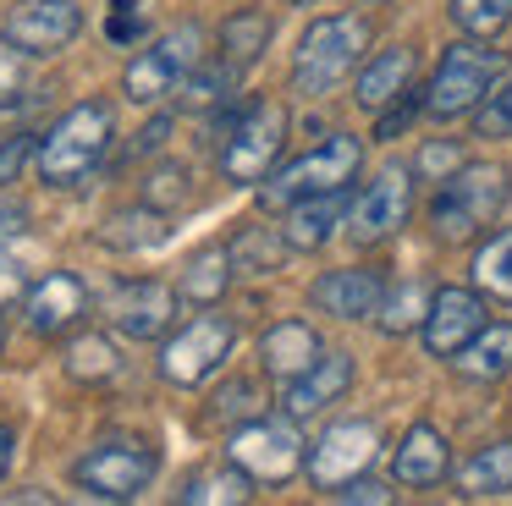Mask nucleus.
<instances>
[{
  "label": "nucleus",
  "mask_w": 512,
  "mask_h": 506,
  "mask_svg": "<svg viewBox=\"0 0 512 506\" xmlns=\"http://www.w3.org/2000/svg\"><path fill=\"white\" fill-rule=\"evenodd\" d=\"M259 358H265V374H276V380L292 385L303 369H314V358H320V336L309 330V319H281V325L265 330Z\"/></svg>",
  "instance_id": "obj_20"
},
{
  "label": "nucleus",
  "mask_w": 512,
  "mask_h": 506,
  "mask_svg": "<svg viewBox=\"0 0 512 506\" xmlns=\"http://www.w3.org/2000/svg\"><path fill=\"white\" fill-rule=\"evenodd\" d=\"M347 385H353V358H347V352H320V358H314V369H303L298 380L287 385V413L292 418L320 413V407L342 402Z\"/></svg>",
  "instance_id": "obj_18"
},
{
  "label": "nucleus",
  "mask_w": 512,
  "mask_h": 506,
  "mask_svg": "<svg viewBox=\"0 0 512 506\" xmlns=\"http://www.w3.org/2000/svg\"><path fill=\"white\" fill-rule=\"evenodd\" d=\"M166 127H171L166 116H160V121H149V127H144V138L133 143V154H149V149H160V143H166Z\"/></svg>",
  "instance_id": "obj_44"
},
{
  "label": "nucleus",
  "mask_w": 512,
  "mask_h": 506,
  "mask_svg": "<svg viewBox=\"0 0 512 506\" xmlns=\"http://www.w3.org/2000/svg\"><path fill=\"white\" fill-rule=\"evenodd\" d=\"M34 132H17V138H6L0 143V187L6 182H17V171H23V160H34Z\"/></svg>",
  "instance_id": "obj_39"
},
{
  "label": "nucleus",
  "mask_w": 512,
  "mask_h": 506,
  "mask_svg": "<svg viewBox=\"0 0 512 506\" xmlns=\"http://www.w3.org/2000/svg\"><path fill=\"white\" fill-rule=\"evenodd\" d=\"M0 347H6V319H0Z\"/></svg>",
  "instance_id": "obj_46"
},
{
  "label": "nucleus",
  "mask_w": 512,
  "mask_h": 506,
  "mask_svg": "<svg viewBox=\"0 0 512 506\" xmlns=\"http://www.w3.org/2000/svg\"><path fill=\"white\" fill-rule=\"evenodd\" d=\"M463 165V154H457V143H424V154H419V165H413V176H430V182H446V176Z\"/></svg>",
  "instance_id": "obj_38"
},
{
  "label": "nucleus",
  "mask_w": 512,
  "mask_h": 506,
  "mask_svg": "<svg viewBox=\"0 0 512 506\" xmlns=\"http://www.w3.org/2000/svg\"><path fill=\"white\" fill-rule=\"evenodd\" d=\"M155 473H160L155 446H144V440H133V435L100 440L94 451H83V457L72 462V479H78L94 501H138V495L155 484Z\"/></svg>",
  "instance_id": "obj_7"
},
{
  "label": "nucleus",
  "mask_w": 512,
  "mask_h": 506,
  "mask_svg": "<svg viewBox=\"0 0 512 506\" xmlns=\"http://www.w3.org/2000/svg\"><path fill=\"white\" fill-rule=\"evenodd\" d=\"M446 435L435 424H413L408 435H402L397 457H391V473H397V484H435L446 473Z\"/></svg>",
  "instance_id": "obj_22"
},
{
  "label": "nucleus",
  "mask_w": 512,
  "mask_h": 506,
  "mask_svg": "<svg viewBox=\"0 0 512 506\" xmlns=\"http://www.w3.org/2000/svg\"><path fill=\"white\" fill-rule=\"evenodd\" d=\"M105 319L122 330L127 341H155L177 319V292L160 281H122L105 297Z\"/></svg>",
  "instance_id": "obj_15"
},
{
  "label": "nucleus",
  "mask_w": 512,
  "mask_h": 506,
  "mask_svg": "<svg viewBox=\"0 0 512 506\" xmlns=\"http://www.w3.org/2000/svg\"><path fill=\"white\" fill-rule=\"evenodd\" d=\"M375 451H380V429L369 424V418L331 424L320 440H314V451H309V479L320 484V490H336V484L358 479V473L375 462Z\"/></svg>",
  "instance_id": "obj_12"
},
{
  "label": "nucleus",
  "mask_w": 512,
  "mask_h": 506,
  "mask_svg": "<svg viewBox=\"0 0 512 506\" xmlns=\"http://www.w3.org/2000/svg\"><path fill=\"white\" fill-rule=\"evenodd\" d=\"M485 325H490L485 297L468 292V286H441V292L430 297V314H424L419 330H424V347H430L435 358H457Z\"/></svg>",
  "instance_id": "obj_14"
},
{
  "label": "nucleus",
  "mask_w": 512,
  "mask_h": 506,
  "mask_svg": "<svg viewBox=\"0 0 512 506\" xmlns=\"http://www.w3.org/2000/svg\"><path fill=\"white\" fill-rule=\"evenodd\" d=\"M501 72H507V55L490 50L485 39H474V33H468L463 44H452V50L441 55V66H435L430 88H424V110H430L435 121L468 116V110L485 105V94L496 88Z\"/></svg>",
  "instance_id": "obj_3"
},
{
  "label": "nucleus",
  "mask_w": 512,
  "mask_h": 506,
  "mask_svg": "<svg viewBox=\"0 0 512 506\" xmlns=\"http://www.w3.org/2000/svg\"><path fill=\"white\" fill-rule=\"evenodd\" d=\"M336 501H375V506H386L391 501V490L386 484H375V479H364V473H358V479H347V484H336Z\"/></svg>",
  "instance_id": "obj_40"
},
{
  "label": "nucleus",
  "mask_w": 512,
  "mask_h": 506,
  "mask_svg": "<svg viewBox=\"0 0 512 506\" xmlns=\"http://www.w3.org/2000/svg\"><path fill=\"white\" fill-rule=\"evenodd\" d=\"M287 248H292L287 237H276V231H265V226H248L243 237L232 242V264L243 275H270V270H281Z\"/></svg>",
  "instance_id": "obj_32"
},
{
  "label": "nucleus",
  "mask_w": 512,
  "mask_h": 506,
  "mask_svg": "<svg viewBox=\"0 0 512 506\" xmlns=\"http://www.w3.org/2000/svg\"><path fill=\"white\" fill-rule=\"evenodd\" d=\"M17 292H23V264H17L6 248H0V308L12 303Z\"/></svg>",
  "instance_id": "obj_43"
},
{
  "label": "nucleus",
  "mask_w": 512,
  "mask_h": 506,
  "mask_svg": "<svg viewBox=\"0 0 512 506\" xmlns=\"http://www.w3.org/2000/svg\"><path fill=\"white\" fill-rule=\"evenodd\" d=\"M270 33H276V22H270L265 11H232V17L221 22V61L232 66V72H248V66L265 55Z\"/></svg>",
  "instance_id": "obj_23"
},
{
  "label": "nucleus",
  "mask_w": 512,
  "mask_h": 506,
  "mask_svg": "<svg viewBox=\"0 0 512 506\" xmlns=\"http://www.w3.org/2000/svg\"><path fill=\"white\" fill-rule=\"evenodd\" d=\"M144 33H149V6L144 0H111V11H105V39L122 44V50H133Z\"/></svg>",
  "instance_id": "obj_35"
},
{
  "label": "nucleus",
  "mask_w": 512,
  "mask_h": 506,
  "mask_svg": "<svg viewBox=\"0 0 512 506\" xmlns=\"http://www.w3.org/2000/svg\"><path fill=\"white\" fill-rule=\"evenodd\" d=\"M358 160H364V143L347 138V132H336V138H325L320 149H309L303 160H292L287 171L265 176L259 204H265V209H292L298 198L336 193V187H347L358 176Z\"/></svg>",
  "instance_id": "obj_5"
},
{
  "label": "nucleus",
  "mask_w": 512,
  "mask_h": 506,
  "mask_svg": "<svg viewBox=\"0 0 512 506\" xmlns=\"http://www.w3.org/2000/svg\"><path fill=\"white\" fill-rule=\"evenodd\" d=\"M100 242L105 248H155V242H166V209H155V204L116 209L100 226Z\"/></svg>",
  "instance_id": "obj_27"
},
{
  "label": "nucleus",
  "mask_w": 512,
  "mask_h": 506,
  "mask_svg": "<svg viewBox=\"0 0 512 506\" xmlns=\"http://www.w3.org/2000/svg\"><path fill=\"white\" fill-rule=\"evenodd\" d=\"M232 462H243L254 479H292V473L303 468V440H298V424L287 418H248L243 429H232Z\"/></svg>",
  "instance_id": "obj_11"
},
{
  "label": "nucleus",
  "mask_w": 512,
  "mask_h": 506,
  "mask_svg": "<svg viewBox=\"0 0 512 506\" xmlns=\"http://www.w3.org/2000/svg\"><path fill=\"white\" fill-rule=\"evenodd\" d=\"M298 6H303V0H298Z\"/></svg>",
  "instance_id": "obj_47"
},
{
  "label": "nucleus",
  "mask_w": 512,
  "mask_h": 506,
  "mask_svg": "<svg viewBox=\"0 0 512 506\" xmlns=\"http://www.w3.org/2000/svg\"><path fill=\"white\" fill-rule=\"evenodd\" d=\"M408 83H413V50L397 44V50H380L375 61H364V72L353 83V99L364 110H386L408 94Z\"/></svg>",
  "instance_id": "obj_21"
},
{
  "label": "nucleus",
  "mask_w": 512,
  "mask_h": 506,
  "mask_svg": "<svg viewBox=\"0 0 512 506\" xmlns=\"http://www.w3.org/2000/svg\"><path fill=\"white\" fill-rule=\"evenodd\" d=\"M457 369H463L468 380H501V374L512 369V325H496V330L485 325L463 352H457Z\"/></svg>",
  "instance_id": "obj_29"
},
{
  "label": "nucleus",
  "mask_w": 512,
  "mask_h": 506,
  "mask_svg": "<svg viewBox=\"0 0 512 506\" xmlns=\"http://www.w3.org/2000/svg\"><path fill=\"white\" fill-rule=\"evenodd\" d=\"M232 248H204L188 259V270L177 275V292L188 297V303H215V297L226 292V281H232Z\"/></svg>",
  "instance_id": "obj_28"
},
{
  "label": "nucleus",
  "mask_w": 512,
  "mask_h": 506,
  "mask_svg": "<svg viewBox=\"0 0 512 506\" xmlns=\"http://www.w3.org/2000/svg\"><path fill=\"white\" fill-rule=\"evenodd\" d=\"M430 297H435V292H424L419 281H402L397 292L380 303V330H386V336H402V330L424 325V314H430Z\"/></svg>",
  "instance_id": "obj_33"
},
{
  "label": "nucleus",
  "mask_w": 512,
  "mask_h": 506,
  "mask_svg": "<svg viewBox=\"0 0 512 506\" xmlns=\"http://www.w3.org/2000/svg\"><path fill=\"white\" fill-rule=\"evenodd\" d=\"M408 94H413V88H408ZM408 94L397 99V110H386V116H380V138H397V132L413 121V110L424 105V99H408Z\"/></svg>",
  "instance_id": "obj_42"
},
{
  "label": "nucleus",
  "mask_w": 512,
  "mask_h": 506,
  "mask_svg": "<svg viewBox=\"0 0 512 506\" xmlns=\"http://www.w3.org/2000/svg\"><path fill=\"white\" fill-rule=\"evenodd\" d=\"M512 182L501 165H457L441 182V193L430 198V231L435 242H468L501 215Z\"/></svg>",
  "instance_id": "obj_2"
},
{
  "label": "nucleus",
  "mask_w": 512,
  "mask_h": 506,
  "mask_svg": "<svg viewBox=\"0 0 512 506\" xmlns=\"http://www.w3.org/2000/svg\"><path fill=\"white\" fill-rule=\"evenodd\" d=\"M457 490L468 501H485V495H507L512 490V440H496V446L474 451L457 473Z\"/></svg>",
  "instance_id": "obj_24"
},
{
  "label": "nucleus",
  "mask_w": 512,
  "mask_h": 506,
  "mask_svg": "<svg viewBox=\"0 0 512 506\" xmlns=\"http://www.w3.org/2000/svg\"><path fill=\"white\" fill-rule=\"evenodd\" d=\"M83 308H89L83 281L67 275V270H56V275H45V281L28 292V330H34V336H61Z\"/></svg>",
  "instance_id": "obj_17"
},
{
  "label": "nucleus",
  "mask_w": 512,
  "mask_h": 506,
  "mask_svg": "<svg viewBox=\"0 0 512 506\" xmlns=\"http://www.w3.org/2000/svg\"><path fill=\"white\" fill-rule=\"evenodd\" d=\"M232 341H237V325L226 314H199L193 325H182L177 336L160 347V374H166L171 385H204L226 363Z\"/></svg>",
  "instance_id": "obj_9"
},
{
  "label": "nucleus",
  "mask_w": 512,
  "mask_h": 506,
  "mask_svg": "<svg viewBox=\"0 0 512 506\" xmlns=\"http://www.w3.org/2000/svg\"><path fill=\"white\" fill-rule=\"evenodd\" d=\"M78 28H83V11L72 6V0H17V6L6 11V22H0V33L12 44H23L28 55L67 50V44L78 39Z\"/></svg>",
  "instance_id": "obj_13"
},
{
  "label": "nucleus",
  "mask_w": 512,
  "mask_h": 506,
  "mask_svg": "<svg viewBox=\"0 0 512 506\" xmlns=\"http://www.w3.org/2000/svg\"><path fill=\"white\" fill-rule=\"evenodd\" d=\"M452 22L474 39H496L512 22V0H452Z\"/></svg>",
  "instance_id": "obj_34"
},
{
  "label": "nucleus",
  "mask_w": 512,
  "mask_h": 506,
  "mask_svg": "<svg viewBox=\"0 0 512 506\" xmlns=\"http://www.w3.org/2000/svg\"><path fill=\"white\" fill-rule=\"evenodd\" d=\"M116 369H122V358H116L111 336L89 330V336H72L67 341V374L78 385H105V380H116Z\"/></svg>",
  "instance_id": "obj_30"
},
{
  "label": "nucleus",
  "mask_w": 512,
  "mask_h": 506,
  "mask_svg": "<svg viewBox=\"0 0 512 506\" xmlns=\"http://www.w3.org/2000/svg\"><path fill=\"white\" fill-rule=\"evenodd\" d=\"M248 407H254V385H248V380L226 385V391L215 396V413H221V418H237V413H248Z\"/></svg>",
  "instance_id": "obj_41"
},
{
  "label": "nucleus",
  "mask_w": 512,
  "mask_h": 506,
  "mask_svg": "<svg viewBox=\"0 0 512 506\" xmlns=\"http://www.w3.org/2000/svg\"><path fill=\"white\" fill-rule=\"evenodd\" d=\"M386 303V281L380 270H331L314 281V308L331 319H369Z\"/></svg>",
  "instance_id": "obj_16"
},
{
  "label": "nucleus",
  "mask_w": 512,
  "mask_h": 506,
  "mask_svg": "<svg viewBox=\"0 0 512 506\" xmlns=\"http://www.w3.org/2000/svg\"><path fill=\"white\" fill-rule=\"evenodd\" d=\"M369 50V22L364 17H320L298 39L292 55V88L298 94H331Z\"/></svg>",
  "instance_id": "obj_4"
},
{
  "label": "nucleus",
  "mask_w": 512,
  "mask_h": 506,
  "mask_svg": "<svg viewBox=\"0 0 512 506\" xmlns=\"http://www.w3.org/2000/svg\"><path fill=\"white\" fill-rule=\"evenodd\" d=\"M281 143H287V105L254 99L221 138V176L226 182H265Z\"/></svg>",
  "instance_id": "obj_8"
},
{
  "label": "nucleus",
  "mask_w": 512,
  "mask_h": 506,
  "mask_svg": "<svg viewBox=\"0 0 512 506\" xmlns=\"http://www.w3.org/2000/svg\"><path fill=\"white\" fill-rule=\"evenodd\" d=\"M336 226H347V187H336V193H314V198H298V204L287 209V226H281V237H287L298 253H314V248H325V242L336 237Z\"/></svg>",
  "instance_id": "obj_19"
},
{
  "label": "nucleus",
  "mask_w": 512,
  "mask_h": 506,
  "mask_svg": "<svg viewBox=\"0 0 512 506\" xmlns=\"http://www.w3.org/2000/svg\"><path fill=\"white\" fill-rule=\"evenodd\" d=\"M408 209H413V171L386 165V171L347 204V226L342 231L358 242V248H375V242L397 237V231L408 226Z\"/></svg>",
  "instance_id": "obj_10"
},
{
  "label": "nucleus",
  "mask_w": 512,
  "mask_h": 506,
  "mask_svg": "<svg viewBox=\"0 0 512 506\" xmlns=\"http://www.w3.org/2000/svg\"><path fill=\"white\" fill-rule=\"evenodd\" d=\"M474 286H479L485 297L512 303V226L496 231V237H490L485 248L474 253Z\"/></svg>",
  "instance_id": "obj_31"
},
{
  "label": "nucleus",
  "mask_w": 512,
  "mask_h": 506,
  "mask_svg": "<svg viewBox=\"0 0 512 506\" xmlns=\"http://www.w3.org/2000/svg\"><path fill=\"white\" fill-rule=\"evenodd\" d=\"M474 127H479V138H512V83L501 88L490 105H479Z\"/></svg>",
  "instance_id": "obj_37"
},
{
  "label": "nucleus",
  "mask_w": 512,
  "mask_h": 506,
  "mask_svg": "<svg viewBox=\"0 0 512 506\" xmlns=\"http://www.w3.org/2000/svg\"><path fill=\"white\" fill-rule=\"evenodd\" d=\"M39 55H28L23 44H12L0 33V110H23L39 99Z\"/></svg>",
  "instance_id": "obj_26"
},
{
  "label": "nucleus",
  "mask_w": 512,
  "mask_h": 506,
  "mask_svg": "<svg viewBox=\"0 0 512 506\" xmlns=\"http://www.w3.org/2000/svg\"><path fill=\"white\" fill-rule=\"evenodd\" d=\"M182 501L188 506H243L254 501V473L243 468V462H226V468H210V473H193L188 490H182Z\"/></svg>",
  "instance_id": "obj_25"
},
{
  "label": "nucleus",
  "mask_w": 512,
  "mask_h": 506,
  "mask_svg": "<svg viewBox=\"0 0 512 506\" xmlns=\"http://www.w3.org/2000/svg\"><path fill=\"white\" fill-rule=\"evenodd\" d=\"M12 446H17V440H12V429L0 424V479H6V468H12Z\"/></svg>",
  "instance_id": "obj_45"
},
{
  "label": "nucleus",
  "mask_w": 512,
  "mask_h": 506,
  "mask_svg": "<svg viewBox=\"0 0 512 506\" xmlns=\"http://www.w3.org/2000/svg\"><path fill=\"white\" fill-rule=\"evenodd\" d=\"M188 193H193V176H188V165H177V160H160L155 171H149L144 204H155V209H171V204H182Z\"/></svg>",
  "instance_id": "obj_36"
},
{
  "label": "nucleus",
  "mask_w": 512,
  "mask_h": 506,
  "mask_svg": "<svg viewBox=\"0 0 512 506\" xmlns=\"http://www.w3.org/2000/svg\"><path fill=\"white\" fill-rule=\"evenodd\" d=\"M199 61H204V28L199 22H182V28L160 33L149 50H138L133 61H127L122 94L133 99V105H155V99L177 94Z\"/></svg>",
  "instance_id": "obj_6"
},
{
  "label": "nucleus",
  "mask_w": 512,
  "mask_h": 506,
  "mask_svg": "<svg viewBox=\"0 0 512 506\" xmlns=\"http://www.w3.org/2000/svg\"><path fill=\"white\" fill-rule=\"evenodd\" d=\"M111 138H116L111 105H100V99H83V105H72L67 116H61L56 127L45 132V143H39V154H34L39 182H45V187H78L83 176H89L94 165L105 160Z\"/></svg>",
  "instance_id": "obj_1"
}]
</instances>
